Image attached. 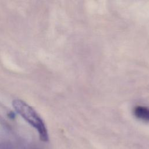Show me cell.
<instances>
[{
    "instance_id": "1",
    "label": "cell",
    "mask_w": 149,
    "mask_h": 149,
    "mask_svg": "<svg viewBox=\"0 0 149 149\" xmlns=\"http://www.w3.org/2000/svg\"><path fill=\"white\" fill-rule=\"evenodd\" d=\"M12 106L15 111L37 130L41 141H48V133L45 125L33 107L20 99L14 100L12 101Z\"/></svg>"
},
{
    "instance_id": "2",
    "label": "cell",
    "mask_w": 149,
    "mask_h": 149,
    "mask_svg": "<svg viewBox=\"0 0 149 149\" xmlns=\"http://www.w3.org/2000/svg\"><path fill=\"white\" fill-rule=\"evenodd\" d=\"M133 113L138 119L146 121H149V108L148 107L137 105L133 109Z\"/></svg>"
}]
</instances>
